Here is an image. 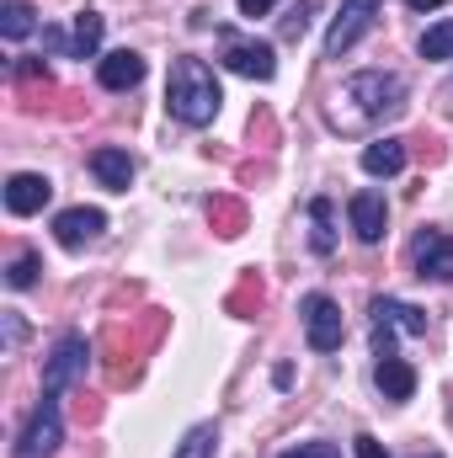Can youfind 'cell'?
<instances>
[{
  "label": "cell",
  "instance_id": "cell-25",
  "mask_svg": "<svg viewBox=\"0 0 453 458\" xmlns=\"http://www.w3.org/2000/svg\"><path fill=\"white\" fill-rule=\"evenodd\" d=\"M310 5H315V0H299L294 16H283V38H304V27H310Z\"/></svg>",
  "mask_w": 453,
  "mask_h": 458
},
{
  "label": "cell",
  "instance_id": "cell-28",
  "mask_svg": "<svg viewBox=\"0 0 453 458\" xmlns=\"http://www.w3.org/2000/svg\"><path fill=\"white\" fill-rule=\"evenodd\" d=\"M235 5H240V16H267L278 0H235Z\"/></svg>",
  "mask_w": 453,
  "mask_h": 458
},
{
  "label": "cell",
  "instance_id": "cell-33",
  "mask_svg": "<svg viewBox=\"0 0 453 458\" xmlns=\"http://www.w3.org/2000/svg\"><path fill=\"white\" fill-rule=\"evenodd\" d=\"M427 458H443V454H427Z\"/></svg>",
  "mask_w": 453,
  "mask_h": 458
},
{
  "label": "cell",
  "instance_id": "cell-31",
  "mask_svg": "<svg viewBox=\"0 0 453 458\" xmlns=\"http://www.w3.org/2000/svg\"><path fill=\"white\" fill-rule=\"evenodd\" d=\"M406 5H411V11H438L443 0H406Z\"/></svg>",
  "mask_w": 453,
  "mask_h": 458
},
{
  "label": "cell",
  "instance_id": "cell-27",
  "mask_svg": "<svg viewBox=\"0 0 453 458\" xmlns=\"http://www.w3.org/2000/svg\"><path fill=\"white\" fill-rule=\"evenodd\" d=\"M357 458H389V454L379 448V437H368V432H363V437H357Z\"/></svg>",
  "mask_w": 453,
  "mask_h": 458
},
{
  "label": "cell",
  "instance_id": "cell-2",
  "mask_svg": "<svg viewBox=\"0 0 453 458\" xmlns=\"http://www.w3.org/2000/svg\"><path fill=\"white\" fill-rule=\"evenodd\" d=\"M219 102H225V91H219L214 70L203 59L182 54L171 64V81H166V107H171V117L187 123V128H209L219 117Z\"/></svg>",
  "mask_w": 453,
  "mask_h": 458
},
{
  "label": "cell",
  "instance_id": "cell-15",
  "mask_svg": "<svg viewBox=\"0 0 453 458\" xmlns=\"http://www.w3.org/2000/svg\"><path fill=\"white\" fill-rule=\"evenodd\" d=\"M363 171L368 176H400L406 171V139H373L363 149Z\"/></svg>",
  "mask_w": 453,
  "mask_h": 458
},
{
  "label": "cell",
  "instance_id": "cell-23",
  "mask_svg": "<svg viewBox=\"0 0 453 458\" xmlns=\"http://www.w3.org/2000/svg\"><path fill=\"white\" fill-rule=\"evenodd\" d=\"M422 59H453V21H438L422 32Z\"/></svg>",
  "mask_w": 453,
  "mask_h": 458
},
{
  "label": "cell",
  "instance_id": "cell-10",
  "mask_svg": "<svg viewBox=\"0 0 453 458\" xmlns=\"http://www.w3.org/2000/svg\"><path fill=\"white\" fill-rule=\"evenodd\" d=\"M102 229H107V214H102V208H64V214L54 219V240H59L64 250H81V245H91Z\"/></svg>",
  "mask_w": 453,
  "mask_h": 458
},
{
  "label": "cell",
  "instance_id": "cell-13",
  "mask_svg": "<svg viewBox=\"0 0 453 458\" xmlns=\"http://www.w3.org/2000/svg\"><path fill=\"white\" fill-rule=\"evenodd\" d=\"M97 81H102V91H133L144 81V59L133 48H117V54H107L97 64Z\"/></svg>",
  "mask_w": 453,
  "mask_h": 458
},
{
  "label": "cell",
  "instance_id": "cell-21",
  "mask_svg": "<svg viewBox=\"0 0 453 458\" xmlns=\"http://www.w3.org/2000/svg\"><path fill=\"white\" fill-rule=\"evenodd\" d=\"M209 219H214L219 234H240V229H245V208H240L235 198H214V203H209Z\"/></svg>",
  "mask_w": 453,
  "mask_h": 458
},
{
  "label": "cell",
  "instance_id": "cell-22",
  "mask_svg": "<svg viewBox=\"0 0 453 458\" xmlns=\"http://www.w3.org/2000/svg\"><path fill=\"white\" fill-rule=\"evenodd\" d=\"M38 267H43V261H38L32 250H21V256H16V261L5 267V288H11V293H21V288H32V283H38Z\"/></svg>",
  "mask_w": 453,
  "mask_h": 458
},
{
  "label": "cell",
  "instance_id": "cell-18",
  "mask_svg": "<svg viewBox=\"0 0 453 458\" xmlns=\"http://www.w3.org/2000/svg\"><path fill=\"white\" fill-rule=\"evenodd\" d=\"M310 219H315V229H310V250H315V256H331V250H337V229H331V198H315V203H310Z\"/></svg>",
  "mask_w": 453,
  "mask_h": 458
},
{
  "label": "cell",
  "instance_id": "cell-32",
  "mask_svg": "<svg viewBox=\"0 0 453 458\" xmlns=\"http://www.w3.org/2000/svg\"><path fill=\"white\" fill-rule=\"evenodd\" d=\"M315 448H321V458H337V448H331V443H315Z\"/></svg>",
  "mask_w": 453,
  "mask_h": 458
},
{
  "label": "cell",
  "instance_id": "cell-3",
  "mask_svg": "<svg viewBox=\"0 0 453 458\" xmlns=\"http://www.w3.org/2000/svg\"><path fill=\"white\" fill-rule=\"evenodd\" d=\"M86 368H91V342L86 336H59L54 352H48V362H43V394L48 400H59V394H70L81 378H86Z\"/></svg>",
  "mask_w": 453,
  "mask_h": 458
},
{
  "label": "cell",
  "instance_id": "cell-29",
  "mask_svg": "<svg viewBox=\"0 0 453 458\" xmlns=\"http://www.w3.org/2000/svg\"><path fill=\"white\" fill-rule=\"evenodd\" d=\"M5 342H11V346L21 342V320H16V315H5Z\"/></svg>",
  "mask_w": 453,
  "mask_h": 458
},
{
  "label": "cell",
  "instance_id": "cell-19",
  "mask_svg": "<svg viewBox=\"0 0 453 458\" xmlns=\"http://www.w3.org/2000/svg\"><path fill=\"white\" fill-rule=\"evenodd\" d=\"M32 27H38V21H32V5H27V0H5V5H0V32H5V43H21Z\"/></svg>",
  "mask_w": 453,
  "mask_h": 458
},
{
  "label": "cell",
  "instance_id": "cell-26",
  "mask_svg": "<svg viewBox=\"0 0 453 458\" xmlns=\"http://www.w3.org/2000/svg\"><path fill=\"white\" fill-rule=\"evenodd\" d=\"M43 48H48V54H70V38H64L59 27H43Z\"/></svg>",
  "mask_w": 453,
  "mask_h": 458
},
{
  "label": "cell",
  "instance_id": "cell-30",
  "mask_svg": "<svg viewBox=\"0 0 453 458\" xmlns=\"http://www.w3.org/2000/svg\"><path fill=\"white\" fill-rule=\"evenodd\" d=\"M278 458H321V448L310 443V448H288V454H278Z\"/></svg>",
  "mask_w": 453,
  "mask_h": 458
},
{
  "label": "cell",
  "instance_id": "cell-9",
  "mask_svg": "<svg viewBox=\"0 0 453 458\" xmlns=\"http://www.w3.org/2000/svg\"><path fill=\"white\" fill-rule=\"evenodd\" d=\"M346 214H352V229H357V240L363 245H379L384 240V225H389V203H384V192H352V203H346Z\"/></svg>",
  "mask_w": 453,
  "mask_h": 458
},
{
  "label": "cell",
  "instance_id": "cell-5",
  "mask_svg": "<svg viewBox=\"0 0 453 458\" xmlns=\"http://www.w3.org/2000/svg\"><path fill=\"white\" fill-rule=\"evenodd\" d=\"M379 16H384V0H341L337 21H331V32H326V59H341L346 48H357V38H363Z\"/></svg>",
  "mask_w": 453,
  "mask_h": 458
},
{
  "label": "cell",
  "instance_id": "cell-24",
  "mask_svg": "<svg viewBox=\"0 0 453 458\" xmlns=\"http://www.w3.org/2000/svg\"><path fill=\"white\" fill-rule=\"evenodd\" d=\"M229 310H235L240 320H251V315L261 310V283H256V277H245V283H240V293H229Z\"/></svg>",
  "mask_w": 453,
  "mask_h": 458
},
{
  "label": "cell",
  "instance_id": "cell-11",
  "mask_svg": "<svg viewBox=\"0 0 453 458\" xmlns=\"http://www.w3.org/2000/svg\"><path fill=\"white\" fill-rule=\"evenodd\" d=\"M48 198H54V187H48V176H38V171H16V176L5 182V208H11L16 219L38 214Z\"/></svg>",
  "mask_w": 453,
  "mask_h": 458
},
{
  "label": "cell",
  "instance_id": "cell-1",
  "mask_svg": "<svg viewBox=\"0 0 453 458\" xmlns=\"http://www.w3.org/2000/svg\"><path fill=\"white\" fill-rule=\"evenodd\" d=\"M337 123L341 128H373L384 117H400L406 113V81L395 70H363L352 81H341L337 91Z\"/></svg>",
  "mask_w": 453,
  "mask_h": 458
},
{
  "label": "cell",
  "instance_id": "cell-20",
  "mask_svg": "<svg viewBox=\"0 0 453 458\" xmlns=\"http://www.w3.org/2000/svg\"><path fill=\"white\" fill-rule=\"evenodd\" d=\"M214 448H219V427L203 421V427H192V432L176 443V454L171 458H214Z\"/></svg>",
  "mask_w": 453,
  "mask_h": 458
},
{
  "label": "cell",
  "instance_id": "cell-6",
  "mask_svg": "<svg viewBox=\"0 0 453 458\" xmlns=\"http://www.w3.org/2000/svg\"><path fill=\"white\" fill-rule=\"evenodd\" d=\"M411 267L422 283H453V234L449 229H422L411 240Z\"/></svg>",
  "mask_w": 453,
  "mask_h": 458
},
{
  "label": "cell",
  "instance_id": "cell-7",
  "mask_svg": "<svg viewBox=\"0 0 453 458\" xmlns=\"http://www.w3.org/2000/svg\"><path fill=\"white\" fill-rule=\"evenodd\" d=\"M299 315H304V336L315 352H337L346 342V326H341V310L337 299H326V293H310L304 304H299Z\"/></svg>",
  "mask_w": 453,
  "mask_h": 458
},
{
  "label": "cell",
  "instance_id": "cell-8",
  "mask_svg": "<svg viewBox=\"0 0 453 458\" xmlns=\"http://www.w3.org/2000/svg\"><path fill=\"white\" fill-rule=\"evenodd\" d=\"M64 443V421H59V400L43 394V405L32 411L21 443H16V458H54V448Z\"/></svg>",
  "mask_w": 453,
  "mask_h": 458
},
{
  "label": "cell",
  "instance_id": "cell-17",
  "mask_svg": "<svg viewBox=\"0 0 453 458\" xmlns=\"http://www.w3.org/2000/svg\"><path fill=\"white\" fill-rule=\"evenodd\" d=\"M102 32H107V21H102L97 11H81V16H75V27H70V59H97Z\"/></svg>",
  "mask_w": 453,
  "mask_h": 458
},
{
  "label": "cell",
  "instance_id": "cell-16",
  "mask_svg": "<svg viewBox=\"0 0 453 458\" xmlns=\"http://www.w3.org/2000/svg\"><path fill=\"white\" fill-rule=\"evenodd\" d=\"M91 171H97V182L113 187V192H128V182H133V160H128V149H113V144L91 155Z\"/></svg>",
  "mask_w": 453,
  "mask_h": 458
},
{
  "label": "cell",
  "instance_id": "cell-12",
  "mask_svg": "<svg viewBox=\"0 0 453 458\" xmlns=\"http://www.w3.org/2000/svg\"><path fill=\"white\" fill-rule=\"evenodd\" d=\"M373 331H406V336H427V310L406 304V299H373Z\"/></svg>",
  "mask_w": 453,
  "mask_h": 458
},
{
  "label": "cell",
  "instance_id": "cell-14",
  "mask_svg": "<svg viewBox=\"0 0 453 458\" xmlns=\"http://www.w3.org/2000/svg\"><path fill=\"white\" fill-rule=\"evenodd\" d=\"M373 384H379V394L384 400H411L416 394V368L411 362H400V357H379V368H373Z\"/></svg>",
  "mask_w": 453,
  "mask_h": 458
},
{
  "label": "cell",
  "instance_id": "cell-4",
  "mask_svg": "<svg viewBox=\"0 0 453 458\" xmlns=\"http://www.w3.org/2000/svg\"><path fill=\"white\" fill-rule=\"evenodd\" d=\"M219 64L245 75V81H272L278 75V54L272 43H256V38H240L235 27H219Z\"/></svg>",
  "mask_w": 453,
  "mask_h": 458
}]
</instances>
